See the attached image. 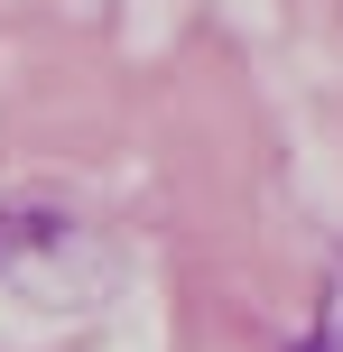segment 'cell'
Masks as SVG:
<instances>
[{
	"instance_id": "cell-1",
	"label": "cell",
	"mask_w": 343,
	"mask_h": 352,
	"mask_svg": "<svg viewBox=\"0 0 343 352\" xmlns=\"http://www.w3.org/2000/svg\"><path fill=\"white\" fill-rule=\"evenodd\" d=\"M297 352H343V278L325 287V306H316V324L297 334Z\"/></svg>"
}]
</instances>
